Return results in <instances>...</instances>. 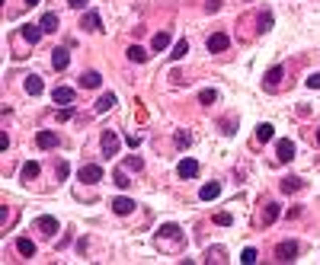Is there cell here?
I'll return each mask as SVG.
<instances>
[{"mask_svg": "<svg viewBox=\"0 0 320 265\" xmlns=\"http://www.w3.org/2000/svg\"><path fill=\"white\" fill-rule=\"evenodd\" d=\"M275 259H279V262H295L298 259V243L295 240L279 243V246H275Z\"/></svg>", "mask_w": 320, "mask_h": 265, "instance_id": "obj_1", "label": "cell"}, {"mask_svg": "<svg viewBox=\"0 0 320 265\" xmlns=\"http://www.w3.org/2000/svg\"><path fill=\"white\" fill-rule=\"evenodd\" d=\"M179 233H183V230H179L176 224H163L160 230H157V243H160V246H167V240H173V243L179 246V243H183V236H179Z\"/></svg>", "mask_w": 320, "mask_h": 265, "instance_id": "obj_2", "label": "cell"}, {"mask_svg": "<svg viewBox=\"0 0 320 265\" xmlns=\"http://www.w3.org/2000/svg\"><path fill=\"white\" fill-rule=\"evenodd\" d=\"M77 176H80V182H86V185H96V182L102 179V166H99V163H86Z\"/></svg>", "mask_w": 320, "mask_h": 265, "instance_id": "obj_3", "label": "cell"}, {"mask_svg": "<svg viewBox=\"0 0 320 265\" xmlns=\"http://www.w3.org/2000/svg\"><path fill=\"white\" fill-rule=\"evenodd\" d=\"M119 154V135L116 131H102V157H116Z\"/></svg>", "mask_w": 320, "mask_h": 265, "instance_id": "obj_4", "label": "cell"}, {"mask_svg": "<svg viewBox=\"0 0 320 265\" xmlns=\"http://www.w3.org/2000/svg\"><path fill=\"white\" fill-rule=\"evenodd\" d=\"M176 173H179V179H192V176H198V160H192V157H186V160H179Z\"/></svg>", "mask_w": 320, "mask_h": 265, "instance_id": "obj_5", "label": "cell"}, {"mask_svg": "<svg viewBox=\"0 0 320 265\" xmlns=\"http://www.w3.org/2000/svg\"><path fill=\"white\" fill-rule=\"evenodd\" d=\"M80 29H86V32H99V29H102L99 13H96V10H86V13H83V20H80Z\"/></svg>", "mask_w": 320, "mask_h": 265, "instance_id": "obj_6", "label": "cell"}, {"mask_svg": "<svg viewBox=\"0 0 320 265\" xmlns=\"http://www.w3.org/2000/svg\"><path fill=\"white\" fill-rule=\"evenodd\" d=\"M282 74H285L282 64L269 67V70H266V77H263V86H266V90H275V86H279V80H282Z\"/></svg>", "mask_w": 320, "mask_h": 265, "instance_id": "obj_7", "label": "cell"}, {"mask_svg": "<svg viewBox=\"0 0 320 265\" xmlns=\"http://www.w3.org/2000/svg\"><path fill=\"white\" fill-rule=\"evenodd\" d=\"M275 154H279V160H282V163H288V160H295V141H288V138H282V141H279V147H275Z\"/></svg>", "mask_w": 320, "mask_h": 265, "instance_id": "obj_8", "label": "cell"}, {"mask_svg": "<svg viewBox=\"0 0 320 265\" xmlns=\"http://www.w3.org/2000/svg\"><path fill=\"white\" fill-rule=\"evenodd\" d=\"M228 48H231V39L224 32H215L208 39V51H215V55H221V51H228Z\"/></svg>", "mask_w": 320, "mask_h": 265, "instance_id": "obj_9", "label": "cell"}, {"mask_svg": "<svg viewBox=\"0 0 320 265\" xmlns=\"http://www.w3.org/2000/svg\"><path fill=\"white\" fill-rule=\"evenodd\" d=\"M67 64H71V51H67V48H55V51H51V67H55V70H64Z\"/></svg>", "mask_w": 320, "mask_h": 265, "instance_id": "obj_10", "label": "cell"}, {"mask_svg": "<svg viewBox=\"0 0 320 265\" xmlns=\"http://www.w3.org/2000/svg\"><path fill=\"white\" fill-rule=\"evenodd\" d=\"M20 32H23V39L29 42V45H36L45 29H42V26H32V23H23V26H20Z\"/></svg>", "mask_w": 320, "mask_h": 265, "instance_id": "obj_11", "label": "cell"}, {"mask_svg": "<svg viewBox=\"0 0 320 265\" xmlns=\"http://www.w3.org/2000/svg\"><path fill=\"white\" fill-rule=\"evenodd\" d=\"M74 90H71V86H55V90H51V99H55L58 105H67V102H74Z\"/></svg>", "mask_w": 320, "mask_h": 265, "instance_id": "obj_12", "label": "cell"}, {"mask_svg": "<svg viewBox=\"0 0 320 265\" xmlns=\"http://www.w3.org/2000/svg\"><path fill=\"white\" fill-rule=\"evenodd\" d=\"M304 189V179H301V176H285L282 179V192L285 195H295V192H301Z\"/></svg>", "mask_w": 320, "mask_h": 265, "instance_id": "obj_13", "label": "cell"}, {"mask_svg": "<svg viewBox=\"0 0 320 265\" xmlns=\"http://www.w3.org/2000/svg\"><path fill=\"white\" fill-rule=\"evenodd\" d=\"M39 173H42L39 160H29V163H23V170H20V179H23V182H32V179H39Z\"/></svg>", "mask_w": 320, "mask_h": 265, "instance_id": "obj_14", "label": "cell"}, {"mask_svg": "<svg viewBox=\"0 0 320 265\" xmlns=\"http://www.w3.org/2000/svg\"><path fill=\"white\" fill-rule=\"evenodd\" d=\"M218 195H221V182H205L202 189H198V198L202 201H215Z\"/></svg>", "mask_w": 320, "mask_h": 265, "instance_id": "obj_15", "label": "cell"}, {"mask_svg": "<svg viewBox=\"0 0 320 265\" xmlns=\"http://www.w3.org/2000/svg\"><path fill=\"white\" fill-rule=\"evenodd\" d=\"M36 144H39L42 150H51V147H58V135H55V131H39V135H36Z\"/></svg>", "mask_w": 320, "mask_h": 265, "instance_id": "obj_16", "label": "cell"}, {"mask_svg": "<svg viewBox=\"0 0 320 265\" xmlns=\"http://www.w3.org/2000/svg\"><path fill=\"white\" fill-rule=\"evenodd\" d=\"M112 105H116V96L112 93H102L99 99H96V105H93V112H96V115H102V112H109Z\"/></svg>", "mask_w": 320, "mask_h": 265, "instance_id": "obj_17", "label": "cell"}, {"mask_svg": "<svg viewBox=\"0 0 320 265\" xmlns=\"http://www.w3.org/2000/svg\"><path fill=\"white\" fill-rule=\"evenodd\" d=\"M36 227H39V230L45 233V236H51V233L58 230V220L51 217V214H45V217H39V220H36Z\"/></svg>", "mask_w": 320, "mask_h": 265, "instance_id": "obj_18", "label": "cell"}, {"mask_svg": "<svg viewBox=\"0 0 320 265\" xmlns=\"http://www.w3.org/2000/svg\"><path fill=\"white\" fill-rule=\"evenodd\" d=\"M99 83H102V77L96 74V70H86V74L80 77V86H83V90H96Z\"/></svg>", "mask_w": 320, "mask_h": 265, "instance_id": "obj_19", "label": "cell"}, {"mask_svg": "<svg viewBox=\"0 0 320 265\" xmlns=\"http://www.w3.org/2000/svg\"><path fill=\"white\" fill-rule=\"evenodd\" d=\"M42 90H45L42 77H36V74H29V77H26V93H29V96H39Z\"/></svg>", "mask_w": 320, "mask_h": 265, "instance_id": "obj_20", "label": "cell"}, {"mask_svg": "<svg viewBox=\"0 0 320 265\" xmlns=\"http://www.w3.org/2000/svg\"><path fill=\"white\" fill-rule=\"evenodd\" d=\"M135 208L138 205H135L132 198H116V201H112V211H116V214H132Z\"/></svg>", "mask_w": 320, "mask_h": 265, "instance_id": "obj_21", "label": "cell"}, {"mask_svg": "<svg viewBox=\"0 0 320 265\" xmlns=\"http://www.w3.org/2000/svg\"><path fill=\"white\" fill-rule=\"evenodd\" d=\"M16 249H20V255L32 259V255H36V243H32V240H26V236H20V240H16Z\"/></svg>", "mask_w": 320, "mask_h": 265, "instance_id": "obj_22", "label": "cell"}, {"mask_svg": "<svg viewBox=\"0 0 320 265\" xmlns=\"http://www.w3.org/2000/svg\"><path fill=\"white\" fill-rule=\"evenodd\" d=\"M272 135H275V128L269 125V121H259V125H256V141L266 144V141H272Z\"/></svg>", "mask_w": 320, "mask_h": 265, "instance_id": "obj_23", "label": "cell"}, {"mask_svg": "<svg viewBox=\"0 0 320 265\" xmlns=\"http://www.w3.org/2000/svg\"><path fill=\"white\" fill-rule=\"evenodd\" d=\"M151 48L154 51H163V48H170V32H157L151 39Z\"/></svg>", "mask_w": 320, "mask_h": 265, "instance_id": "obj_24", "label": "cell"}, {"mask_svg": "<svg viewBox=\"0 0 320 265\" xmlns=\"http://www.w3.org/2000/svg\"><path fill=\"white\" fill-rule=\"evenodd\" d=\"M279 214H282V208L275 205V201H269V205H266V211H263V224H272Z\"/></svg>", "mask_w": 320, "mask_h": 265, "instance_id": "obj_25", "label": "cell"}, {"mask_svg": "<svg viewBox=\"0 0 320 265\" xmlns=\"http://www.w3.org/2000/svg\"><path fill=\"white\" fill-rule=\"evenodd\" d=\"M128 58H132L135 64H144V61H148V51H144L141 45H132V48H128Z\"/></svg>", "mask_w": 320, "mask_h": 265, "instance_id": "obj_26", "label": "cell"}, {"mask_svg": "<svg viewBox=\"0 0 320 265\" xmlns=\"http://www.w3.org/2000/svg\"><path fill=\"white\" fill-rule=\"evenodd\" d=\"M39 26L45 29V35H48V32H55V29H58V16H55V13H45V16H42V23H39Z\"/></svg>", "mask_w": 320, "mask_h": 265, "instance_id": "obj_27", "label": "cell"}, {"mask_svg": "<svg viewBox=\"0 0 320 265\" xmlns=\"http://www.w3.org/2000/svg\"><path fill=\"white\" fill-rule=\"evenodd\" d=\"M272 29V10H263L259 13V29L256 32H269Z\"/></svg>", "mask_w": 320, "mask_h": 265, "instance_id": "obj_28", "label": "cell"}, {"mask_svg": "<svg viewBox=\"0 0 320 265\" xmlns=\"http://www.w3.org/2000/svg\"><path fill=\"white\" fill-rule=\"evenodd\" d=\"M186 51H189V42L186 39H179L176 45H173V61H179V58H186Z\"/></svg>", "mask_w": 320, "mask_h": 265, "instance_id": "obj_29", "label": "cell"}, {"mask_svg": "<svg viewBox=\"0 0 320 265\" xmlns=\"http://www.w3.org/2000/svg\"><path fill=\"white\" fill-rule=\"evenodd\" d=\"M256 259H259V252L253 249V246H247V249H244V252H240V262H247V265H253Z\"/></svg>", "mask_w": 320, "mask_h": 265, "instance_id": "obj_30", "label": "cell"}, {"mask_svg": "<svg viewBox=\"0 0 320 265\" xmlns=\"http://www.w3.org/2000/svg\"><path fill=\"white\" fill-rule=\"evenodd\" d=\"M189 144H192V135H189V131H179V135H176V147L186 150Z\"/></svg>", "mask_w": 320, "mask_h": 265, "instance_id": "obj_31", "label": "cell"}, {"mask_svg": "<svg viewBox=\"0 0 320 265\" xmlns=\"http://www.w3.org/2000/svg\"><path fill=\"white\" fill-rule=\"evenodd\" d=\"M215 99H218V93H215V90H202V93H198V102H202V105H211Z\"/></svg>", "mask_w": 320, "mask_h": 265, "instance_id": "obj_32", "label": "cell"}, {"mask_svg": "<svg viewBox=\"0 0 320 265\" xmlns=\"http://www.w3.org/2000/svg\"><path fill=\"white\" fill-rule=\"evenodd\" d=\"M116 185H119V189H132V179H128L122 170H116Z\"/></svg>", "mask_w": 320, "mask_h": 265, "instance_id": "obj_33", "label": "cell"}, {"mask_svg": "<svg viewBox=\"0 0 320 265\" xmlns=\"http://www.w3.org/2000/svg\"><path fill=\"white\" fill-rule=\"evenodd\" d=\"M125 166H128V170H144V160H141V157H128Z\"/></svg>", "mask_w": 320, "mask_h": 265, "instance_id": "obj_34", "label": "cell"}, {"mask_svg": "<svg viewBox=\"0 0 320 265\" xmlns=\"http://www.w3.org/2000/svg\"><path fill=\"white\" fill-rule=\"evenodd\" d=\"M215 224H218V227H228V224H231V214H228V211H218V214H215Z\"/></svg>", "mask_w": 320, "mask_h": 265, "instance_id": "obj_35", "label": "cell"}, {"mask_svg": "<svg viewBox=\"0 0 320 265\" xmlns=\"http://www.w3.org/2000/svg\"><path fill=\"white\" fill-rule=\"evenodd\" d=\"M307 86H310V90H320V70H317V74H310V77H307Z\"/></svg>", "mask_w": 320, "mask_h": 265, "instance_id": "obj_36", "label": "cell"}, {"mask_svg": "<svg viewBox=\"0 0 320 265\" xmlns=\"http://www.w3.org/2000/svg\"><path fill=\"white\" fill-rule=\"evenodd\" d=\"M71 115H74V105H71V109H58V121H67Z\"/></svg>", "mask_w": 320, "mask_h": 265, "instance_id": "obj_37", "label": "cell"}, {"mask_svg": "<svg viewBox=\"0 0 320 265\" xmlns=\"http://www.w3.org/2000/svg\"><path fill=\"white\" fill-rule=\"evenodd\" d=\"M205 262H221V249H218V246L208 249V259H205Z\"/></svg>", "mask_w": 320, "mask_h": 265, "instance_id": "obj_38", "label": "cell"}, {"mask_svg": "<svg viewBox=\"0 0 320 265\" xmlns=\"http://www.w3.org/2000/svg\"><path fill=\"white\" fill-rule=\"evenodd\" d=\"M67 173H71V166H67V163L58 166V179H67Z\"/></svg>", "mask_w": 320, "mask_h": 265, "instance_id": "obj_39", "label": "cell"}, {"mask_svg": "<svg viewBox=\"0 0 320 265\" xmlns=\"http://www.w3.org/2000/svg\"><path fill=\"white\" fill-rule=\"evenodd\" d=\"M67 7H74V10H83V7H86V0H67Z\"/></svg>", "mask_w": 320, "mask_h": 265, "instance_id": "obj_40", "label": "cell"}, {"mask_svg": "<svg viewBox=\"0 0 320 265\" xmlns=\"http://www.w3.org/2000/svg\"><path fill=\"white\" fill-rule=\"evenodd\" d=\"M218 7H221V0H208V7H205V10H208V13H218Z\"/></svg>", "mask_w": 320, "mask_h": 265, "instance_id": "obj_41", "label": "cell"}, {"mask_svg": "<svg viewBox=\"0 0 320 265\" xmlns=\"http://www.w3.org/2000/svg\"><path fill=\"white\" fill-rule=\"evenodd\" d=\"M39 4V0H26V7H36Z\"/></svg>", "mask_w": 320, "mask_h": 265, "instance_id": "obj_42", "label": "cell"}, {"mask_svg": "<svg viewBox=\"0 0 320 265\" xmlns=\"http://www.w3.org/2000/svg\"><path fill=\"white\" fill-rule=\"evenodd\" d=\"M317 141H320V128H317Z\"/></svg>", "mask_w": 320, "mask_h": 265, "instance_id": "obj_43", "label": "cell"}]
</instances>
